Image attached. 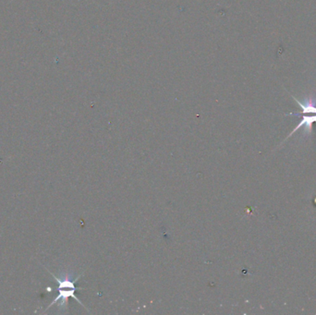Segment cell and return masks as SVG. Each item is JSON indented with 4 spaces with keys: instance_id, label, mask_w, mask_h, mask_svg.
I'll return each mask as SVG.
<instances>
[{
    "instance_id": "6da1fadb",
    "label": "cell",
    "mask_w": 316,
    "mask_h": 315,
    "mask_svg": "<svg viewBox=\"0 0 316 315\" xmlns=\"http://www.w3.org/2000/svg\"><path fill=\"white\" fill-rule=\"evenodd\" d=\"M48 272L51 274L53 277H54V279H55V280L57 281V283H58V289H57V290H53V289H51V290H51V291H53V290H57L58 293V296L55 298V300L49 304V306L46 308V310L49 309L51 306H53V305L56 304V303H59V306H64L65 304L68 303V300H69L70 298L74 299L77 303L84 306L83 303L78 299V297L76 296V293H75L77 290H84V289L77 288L76 285H75L76 281H78L79 278L82 277V276H79L76 279L71 280L70 277L59 278V277H56L54 274H52L50 271H48Z\"/></svg>"
},
{
    "instance_id": "7a4b0ae2",
    "label": "cell",
    "mask_w": 316,
    "mask_h": 315,
    "mask_svg": "<svg viewBox=\"0 0 316 315\" xmlns=\"http://www.w3.org/2000/svg\"><path fill=\"white\" fill-rule=\"evenodd\" d=\"M285 116H300L301 117V121L298 124L297 127L294 128V129L288 135V137L285 139L281 144H283L285 142H287L288 139H290L291 136L293 135L295 132H297L298 130L301 128H304V131L306 133H308V134H311L312 131H313V126H314L315 123H316V114H297L296 112L295 113L292 112V113L286 114Z\"/></svg>"
}]
</instances>
